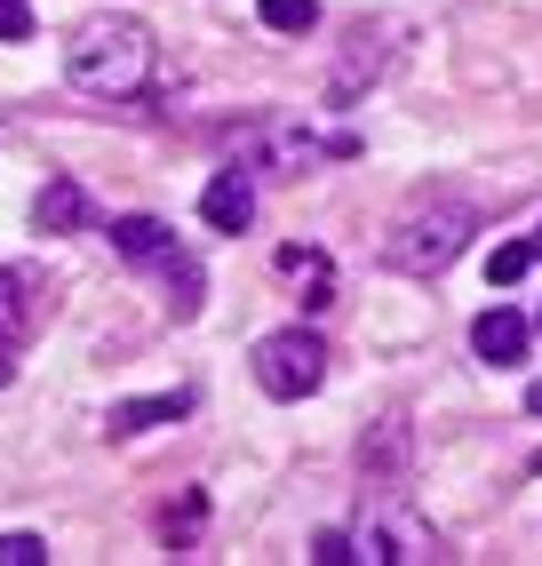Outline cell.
I'll use <instances>...</instances> for the list:
<instances>
[{
  "label": "cell",
  "mask_w": 542,
  "mask_h": 566,
  "mask_svg": "<svg viewBox=\"0 0 542 566\" xmlns=\"http://www.w3.org/2000/svg\"><path fill=\"white\" fill-rule=\"evenodd\" d=\"M152 64H160V41H152L144 17H81L64 41V81L96 96V104H128L152 88Z\"/></svg>",
  "instance_id": "obj_1"
},
{
  "label": "cell",
  "mask_w": 542,
  "mask_h": 566,
  "mask_svg": "<svg viewBox=\"0 0 542 566\" xmlns=\"http://www.w3.org/2000/svg\"><path fill=\"white\" fill-rule=\"evenodd\" d=\"M471 232H479V208L471 200H415L392 232H383V263H392V272H407V280H439L447 263L471 248Z\"/></svg>",
  "instance_id": "obj_2"
},
{
  "label": "cell",
  "mask_w": 542,
  "mask_h": 566,
  "mask_svg": "<svg viewBox=\"0 0 542 566\" xmlns=\"http://www.w3.org/2000/svg\"><path fill=\"white\" fill-rule=\"evenodd\" d=\"M256 384L271 399H312L327 384V344L312 327H271L263 344H256Z\"/></svg>",
  "instance_id": "obj_3"
},
{
  "label": "cell",
  "mask_w": 542,
  "mask_h": 566,
  "mask_svg": "<svg viewBox=\"0 0 542 566\" xmlns=\"http://www.w3.org/2000/svg\"><path fill=\"white\" fill-rule=\"evenodd\" d=\"M399 17H375V24H359L352 32V49H343V64L327 72V104H352L359 88H375L383 72H392V56H399Z\"/></svg>",
  "instance_id": "obj_4"
},
{
  "label": "cell",
  "mask_w": 542,
  "mask_h": 566,
  "mask_svg": "<svg viewBox=\"0 0 542 566\" xmlns=\"http://www.w3.org/2000/svg\"><path fill=\"white\" fill-rule=\"evenodd\" d=\"M431 526L407 518V511H383V518H359L352 526V558L359 566H415V558H431Z\"/></svg>",
  "instance_id": "obj_5"
},
{
  "label": "cell",
  "mask_w": 542,
  "mask_h": 566,
  "mask_svg": "<svg viewBox=\"0 0 542 566\" xmlns=\"http://www.w3.org/2000/svg\"><path fill=\"white\" fill-rule=\"evenodd\" d=\"M32 232H49V240L96 232V208H88V192H81L72 176H49L41 192H32Z\"/></svg>",
  "instance_id": "obj_6"
},
{
  "label": "cell",
  "mask_w": 542,
  "mask_h": 566,
  "mask_svg": "<svg viewBox=\"0 0 542 566\" xmlns=\"http://www.w3.org/2000/svg\"><path fill=\"white\" fill-rule=\"evenodd\" d=\"M527 344H534V327H527L511 304H494V312H479V319H471V352H479L487 367H519V359H527Z\"/></svg>",
  "instance_id": "obj_7"
},
{
  "label": "cell",
  "mask_w": 542,
  "mask_h": 566,
  "mask_svg": "<svg viewBox=\"0 0 542 566\" xmlns=\"http://www.w3.org/2000/svg\"><path fill=\"white\" fill-rule=\"evenodd\" d=\"M200 216H208V232H248V223H256V184H248V168H223L208 192H200Z\"/></svg>",
  "instance_id": "obj_8"
},
{
  "label": "cell",
  "mask_w": 542,
  "mask_h": 566,
  "mask_svg": "<svg viewBox=\"0 0 542 566\" xmlns=\"http://www.w3.org/2000/svg\"><path fill=\"white\" fill-rule=\"evenodd\" d=\"M176 415H191V391H152V399H121L104 415V439H136V431H160L176 423Z\"/></svg>",
  "instance_id": "obj_9"
},
{
  "label": "cell",
  "mask_w": 542,
  "mask_h": 566,
  "mask_svg": "<svg viewBox=\"0 0 542 566\" xmlns=\"http://www.w3.org/2000/svg\"><path fill=\"white\" fill-rule=\"evenodd\" d=\"M359 471L367 479H399L407 471V415H383V423L359 439Z\"/></svg>",
  "instance_id": "obj_10"
},
{
  "label": "cell",
  "mask_w": 542,
  "mask_h": 566,
  "mask_svg": "<svg viewBox=\"0 0 542 566\" xmlns=\"http://www.w3.org/2000/svg\"><path fill=\"white\" fill-rule=\"evenodd\" d=\"M112 248H121L128 263H168L176 255V232H168L160 216H121V223H112Z\"/></svg>",
  "instance_id": "obj_11"
},
{
  "label": "cell",
  "mask_w": 542,
  "mask_h": 566,
  "mask_svg": "<svg viewBox=\"0 0 542 566\" xmlns=\"http://www.w3.org/2000/svg\"><path fill=\"white\" fill-rule=\"evenodd\" d=\"M32 335V280L17 263H0V352H17Z\"/></svg>",
  "instance_id": "obj_12"
},
{
  "label": "cell",
  "mask_w": 542,
  "mask_h": 566,
  "mask_svg": "<svg viewBox=\"0 0 542 566\" xmlns=\"http://www.w3.org/2000/svg\"><path fill=\"white\" fill-rule=\"evenodd\" d=\"M280 272L303 280V312H327L335 304V280H327V255L320 248H280Z\"/></svg>",
  "instance_id": "obj_13"
},
{
  "label": "cell",
  "mask_w": 542,
  "mask_h": 566,
  "mask_svg": "<svg viewBox=\"0 0 542 566\" xmlns=\"http://www.w3.org/2000/svg\"><path fill=\"white\" fill-rule=\"evenodd\" d=\"M160 272H168V287H176V295H168V312H176V319H191V312H200V263H191V255L176 248V255L160 263Z\"/></svg>",
  "instance_id": "obj_14"
},
{
  "label": "cell",
  "mask_w": 542,
  "mask_h": 566,
  "mask_svg": "<svg viewBox=\"0 0 542 566\" xmlns=\"http://www.w3.org/2000/svg\"><path fill=\"white\" fill-rule=\"evenodd\" d=\"M534 255H542L534 240H502V248L487 255V280H494V287H519V280L534 272Z\"/></svg>",
  "instance_id": "obj_15"
},
{
  "label": "cell",
  "mask_w": 542,
  "mask_h": 566,
  "mask_svg": "<svg viewBox=\"0 0 542 566\" xmlns=\"http://www.w3.org/2000/svg\"><path fill=\"white\" fill-rule=\"evenodd\" d=\"M256 17L271 32H312L320 24V0H256Z\"/></svg>",
  "instance_id": "obj_16"
},
{
  "label": "cell",
  "mask_w": 542,
  "mask_h": 566,
  "mask_svg": "<svg viewBox=\"0 0 542 566\" xmlns=\"http://www.w3.org/2000/svg\"><path fill=\"white\" fill-rule=\"evenodd\" d=\"M0 566H49V543L17 526V535H0Z\"/></svg>",
  "instance_id": "obj_17"
},
{
  "label": "cell",
  "mask_w": 542,
  "mask_h": 566,
  "mask_svg": "<svg viewBox=\"0 0 542 566\" xmlns=\"http://www.w3.org/2000/svg\"><path fill=\"white\" fill-rule=\"evenodd\" d=\"M312 558H320V566H352V526H320V535H312Z\"/></svg>",
  "instance_id": "obj_18"
},
{
  "label": "cell",
  "mask_w": 542,
  "mask_h": 566,
  "mask_svg": "<svg viewBox=\"0 0 542 566\" xmlns=\"http://www.w3.org/2000/svg\"><path fill=\"white\" fill-rule=\"evenodd\" d=\"M0 41H32V0H0Z\"/></svg>",
  "instance_id": "obj_19"
},
{
  "label": "cell",
  "mask_w": 542,
  "mask_h": 566,
  "mask_svg": "<svg viewBox=\"0 0 542 566\" xmlns=\"http://www.w3.org/2000/svg\"><path fill=\"white\" fill-rule=\"evenodd\" d=\"M527 415H542V375H534V384H527Z\"/></svg>",
  "instance_id": "obj_20"
},
{
  "label": "cell",
  "mask_w": 542,
  "mask_h": 566,
  "mask_svg": "<svg viewBox=\"0 0 542 566\" xmlns=\"http://www.w3.org/2000/svg\"><path fill=\"white\" fill-rule=\"evenodd\" d=\"M0 384H9V359H0Z\"/></svg>",
  "instance_id": "obj_21"
},
{
  "label": "cell",
  "mask_w": 542,
  "mask_h": 566,
  "mask_svg": "<svg viewBox=\"0 0 542 566\" xmlns=\"http://www.w3.org/2000/svg\"><path fill=\"white\" fill-rule=\"evenodd\" d=\"M534 471H542V455H534Z\"/></svg>",
  "instance_id": "obj_22"
},
{
  "label": "cell",
  "mask_w": 542,
  "mask_h": 566,
  "mask_svg": "<svg viewBox=\"0 0 542 566\" xmlns=\"http://www.w3.org/2000/svg\"><path fill=\"white\" fill-rule=\"evenodd\" d=\"M534 335H542V319H534Z\"/></svg>",
  "instance_id": "obj_23"
},
{
  "label": "cell",
  "mask_w": 542,
  "mask_h": 566,
  "mask_svg": "<svg viewBox=\"0 0 542 566\" xmlns=\"http://www.w3.org/2000/svg\"><path fill=\"white\" fill-rule=\"evenodd\" d=\"M534 248H542V240H534Z\"/></svg>",
  "instance_id": "obj_24"
}]
</instances>
